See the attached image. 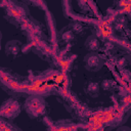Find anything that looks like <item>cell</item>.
Wrapping results in <instances>:
<instances>
[{
  "label": "cell",
  "mask_w": 131,
  "mask_h": 131,
  "mask_svg": "<svg viewBox=\"0 0 131 131\" xmlns=\"http://www.w3.org/2000/svg\"><path fill=\"white\" fill-rule=\"evenodd\" d=\"M99 85L96 82H87L84 86V91L91 97H97L99 95Z\"/></svg>",
  "instance_id": "8"
},
{
  "label": "cell",
  "mask_w": 131,
  "mask_h": 131,
  "mask_svg": "<svg viewBox=\"0 0 131 131\" xmlns=\"http://www.w3.org/2000/svg\"><path fill=\"white\" fill-rule=\"evenodd\" d=\"M24 110L32 119L43 117L48 113V104L41 95H30L24 102Z\"/></svg>",
  "instance_id": "1"
},
{
  "label": "cell",
  "mask_w": 131,
  "mask_h": 131,
  "mask_svg": "<svg viewBox=\"0 0 131 131\" xmlns=\"http://www.w3.org/2000/svg\"><path fill=\"white\" fill-rule=\"evenodd\" d=\"M7 18L9 19V21L13 23V24H16L18 23L19 20H21L23 16L25 15V10H24V7H18V6H13V7H10V8H7Z\"/></svg>",
  "instance_id": "4"
},
{
  "label": "cell",
  "mask_w": 131,
  "mask_h": 131,
  "mask_svg": "<svg viewBox=\"0 0 131 131\" xmlns=\"http://www.w3.org/2000/svg\"><path fill=\"white\" fill-rule=\"evenodd\" d=\"M68 27L70 28V30H71L75 35L82 34V33L85 31V26H84L82 23L77 21V20L73 21V23H72V24H70Z\"/></svg>",
  "instance_id": "9"
},
{
  "label": "cell",
  "mask_w": 131,
  "mask_h": 131,
  "mask_svg": "<svg viewBox=\"0 0 131 131\" xmlns=\"http://www.w3.org/2000/svg\"><path fill=\"white\" fill-rule=\"evenodd\" d=\"M117 131H131V130H130V128L127 127V126H122V127L118 128Z\"/></svg>",
  "instance_id": "11"
},
{
  "label": "cell",
  "mask_w": 131,
  "mask_h": 131,
  "mask_svg": "<svg viewBox=\"0 0 131 131\" xmlns=\"http://www.w3.org/2000/svg\"><path fill=\"white\" fill-rule=\"evenodd\" d=\"M99 87H101V89L105 91H113L116 88V82L113 79H104L102 80Z\"/></svg>",
  "instance_id": "10"
},
{
  "label": "cell",
  "mask_w": 131,
  "mask_h": 131,
  "mask_svg": "<svg viewBox=\"0 0 131 131\" xmlns=\"http://www.w3.org/2000/svg\"><path fill=\"white\" fill-rule=\"evenodd\" d=\"M19 113H20V105L18 101L13 98H8L7 100H5L0 107L1 116L7 119H10V120L18 116Z\"/></svg>",
  "instance_id": "2"
},
{
  "label": "cell",
  "mask_w": 131,
  "mask_h": 131,
  "mask_svg": "<svg viewBox=\"0 0 131 131\" xmlns=\"http://www.w3.org/2000/svg\"><path fill=\"white\" fill-rule=\"evenodd\" d=\"M85 48L89 51V52H97L100 48V41L99 38L97 37V35L92 34L90 35L86 41H85Z\"/></svg>",
  "instance_id": "5"
},
{
  "label": "cell",
  "mask_w": 131,
  "mask_h": 131,
  "mask_svg": "<svg viewBox=\"0 0 131 131\" xmlns=\"http://www.w3.org/2000/svg\"><path fill=\"white\" fill-rule=\"evenodd\" d=\"M20 47H21L20 42L15 41V40L9 41L5 45V53H6V55L16 56L20 51Z\"/></svg>",
  "instance_id": "6"
},
{
  "label": "cell",
  "mask_w": 131,
  "mask_h": 131,
  "mask_svg": "<svg viewBox=\"0 0 131 131\" xmlns=\"http://www.w3.org/2000/svg\"><path fill=\"white\" fill-rule=\"evenodd\" d=\"M1 38H2V35H1V32H0V43H1Z\"/></svg>",
  "instance_id": "12"
},
{
  "label": "cell",
  "mask_w": 131,
  "mask_h": 131,
  "mask_svg": "<svg viewBox=\"0 0 131 131\" xmlns=\"http://www.w3.org/2000/svg\"><path fill=\"white\" fill-rule=\"evenodd\" d=\"M57 38L62 43H71L75 41V34L70 30L69 27H67L59 31V33L57 34Z\"/></svg>",
  "instance_id": "7"
},
{
  "label": "cell",
  "mask_w": 131,
  "mask_h": 131,
  "mask_svg": "<svg viewBox=\"0 0 131 131\" xmlns=\"http://www.w3.org/2000/svg\"><path fill=\"white\" fill-rule=\"evenodd\" d=\"M84 64L86 70L90 72H96L103 67L104 58L97 52H89L84 57Z\"/></svg>",
  "instance_id": "3"
}]
</instances>
